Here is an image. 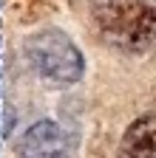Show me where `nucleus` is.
<instances>
[{
    "label": "nucleus",
    "mask_w": 156,
    "mask_h": 158,
    "mask_svg": "<svg viewBox=\"0 0 156 158\" xmlns=\"http://www.w3.org/2000/svg\"><path fill=\"white\" fill-rule=\"evenodd\" d=\"M102 40L128 54L156 45V0H91Z\"/></svg>",
    "instance_id": "nucleus-1"
},
{
    "label": "nucleus",
    "mask_w": 156,
    "mask_h": 158,
    "mask_svg": "<svg viewBox=\"0 0 156 158\" xmlns=\"http://www.w3.org/2000/svg\"><path fill=\"white\" fill-rule=\"evenodd\" d=\"M23 54L29 59L31 71L43 82H48L51 88L74 85L85 73V62H82L80 48L60 28H46V31H37L34 37H29L23 45Z\"/></svg>",
    "instance_id": "nucleus-2"
},
{
    "label": "nucleus",
    "mask_w": 156,
    "mask_h": 158,
    "mask_svg": "<svg viewBox=\"0 0 156 158\" xmlns=\"http://www.w3.org/2000/svg\"><path fill=\"white\" fill-rule=\"evenodd\" d=\"M74 135L63 124L40 118L29 130H23L14 138V155L17 158H71L74 155Z\"/></svg>",
    "instance_id": "nucleus-3"
},
{
    "label": "nucleus",
    "mask_w": 156,
    "mask_h": 158,
    "mask_svg": "<svg viewBox=\"0 0 156 158\" xmlns=\"http://www.w3.org/2000/svg\"><path fill=\"white\" fill-rule=\"evenodd\" d=\"M114 158H156V107L125 130Z\"/></svg>",
    "instance_id": "nucleus-4"
},
{
    "label": "nucleus",
    "mask_w": 156,
    "mask_h": 158,
    "mask_svg": "<svg viewBox=\"0 0 156 158\" xmlns=\"http://www.w3.org/2000/svg\"><path fill=\"white\" fill-rule=\"evenodd\" d=\"M0 122H3V107H0Z\"/></svg>",
    "instance_id": "nucleus-5"
},
{
    "label": "nucleus",
    "mask_w": 156,
    "mask_h": 158,
    "mask_svg": "<svg viewBox=\"0 0 156 158\" xmlns=\"http://www.w3.org/2000/svg\"><path fill=\"white\" fill-rule=\"evenodd\" d=\"M0 48H3V40H0Z\"/></svg>",
    "instance_id": "nucleus-6"
}]
</instances>
